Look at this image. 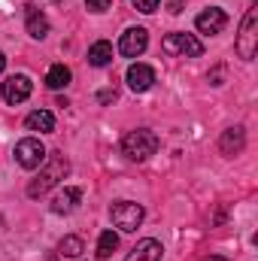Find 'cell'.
Masks as SVG:
<instances>
[{
    "label": "cell",
    "instance_id": "cell-8",
    "mask_svg": "<svg viewBox=\"0 0 258 261\" xmlns=\"http://www.w3.org/2000/svg\"><path fill=\"white\" fill-rule=\"evenodd\" d=\"M146 46H149V31H146V28H128V31L122 34V40H119V52H122L125 58L143 55Z\"/></svg>",
    "mask_w": 258,
    "mask_h": 261
},
{
    "label": "cell",
    "instance_id": "cell-1",
    "mask_svg": "<svg viewBox=\"0 0 258 261\" xmlns=\"http://www.w3.org/2000/svg\"><path fill=\"white\" fill-rule=\"evenodd\" d=\"M70 173V161L64 158V152H49L46 161L40 164V173L28 182V197H43L49 189H55L61 179Z\"/></svg>",
    "mask_w": 258,
    "mask_h": 261
},
{
    "label": "cell",
    "instance_id": "cell-19",
    "mask_svg": "<svg viewBox=\"0 0 258 261\" xmlns=\"http://www.w3.org/2000/svg\"><path fill=\"white\" fill-rule=\"evenodd\" d=\"M58 252H61L64 258H79V255L85 252V243H82L79 237H73V234H70V237H64V240L58 243Z\"/></svg>",
    "mask_w": 258,
    "mask_h": 261
},
{
    "label": "cell",
    "instance_id": "cell-27",
    "mask_svg": "<svg viewBox=\"0 0 258 261\" xmlns=\"http://www.w3.org/2000/svg\"><path fill=\"white\" fill-rule=\"evenodd\" d=\"M55 3H61V0H55Z\"/></svg>",
    "mask_w": 258,
    "mask_h": 261
},
{
    "label": "cell",
    "instance_id": "cell-17",
    "mask_svg": "<svg viewBox=\"0 0 258 261\" xmlns=\"http://www.w3.org/2000/svg\"><path fill=\"white\" fill-rule=\"evenodd\" d=\"M70 79H73V73H70V67H64V64H52L49 67V73H46V85H49L52 91H58V88L70 85Z\"/></svg>",
    "mask_w": 258,
    "mask_h": 261
},
{
    "label": "cell",
    "instance_id": "cell-21",
    "mask_svg": "<svg viewBox=\"0 0 258 261\" xmlns=\"http://www.w3.org/2000/svg\"><path fill=\"white\" fill-rule=\"evenodd\" d=\"M131 3H134V6H137L140 12H155L161 0H131Z\"/></svg>",
    "mask_w": 258,
    "mask_h": 261
},
{
    "label": "cell",
    "instance_id": "cell-3",
    "mask_svg": "<svg viewBox=\"0 0 258 261\" xmlns=\"http://www.w3.org/2000/svg\"><path fill=\"white\" fill-rule=\"evenodd\" d=\"M258 49V9L252 6L246 15H243V24H240V37H237V55L243 61H252Z\"/></svg>",
    "mask_w": 258,
    "mask_h": 261
},
{
    "label": "cell",
    "instance_id": "cell-4",
    "mask_svg": "<svg viewBox=\"0 0 258 261\" xmlns=\"http://www.w3.org/2000/svg\"><path fill=\"white\" fill-rule=\"evenodd\" d=\"M161 49H164L167 55H183V58H197V55H203V43H200L194 34H186V31L167 34V37L161 40Z\"/></svg>",
    "mask_w": 258,
    "mask_h": 261
},
{
    "label": "cell",
    "instance_id": "cell-25",
    "mask_svg": "<svg viewBox=\"0 0 258 261\" xmlns=\"http://www.w3.org/2000/svg\"><path fill=\"white\" fill-rule=\"evenodd\" d=\"M3 67H6V58H3V52H0V73H3Z\"/></svg>",
    "mask_w": 258,
    "mask_h": 261
},
{
    "label": "cell",
    "instance_id": "cell-13",
    "mask_svg": "<svg viewBox=\"0 0 258 261\" xmlns=\"http://www.w3.org/2000/svg\"><path fill=\"white\" fill-rule=\"evenodd\" d=\"M125 261H161V243L152 240V237H146V240H140L131 249V255Z\"/></svg>",
    "mask_w": 258,
    "mask_h": 261
},
{
    "label": "cell",
    "instance_id": "cell-24",
    "mask_svg": "<svg viewBox=\"0 0 258 261\" xmlns=\"http://www.w3.org/2000/svg\"><path fill=\"white\" fill-rule=\"evenodd\" d=\"M219 79H222V67H216V70L210 73V82H213V85H219Z\"/></svg>",
    "mask_w": 258,
    "mask_h": 261
},
{
    "label": "cell",
    "instance_id": "cell-15",
    "mask_svg": "<svg viewBox=\"0 0 258 261\" xmlns=\"http://www.w3.org/2000/svg\"><path fill=\"white\" fill-rule=\"evenodd\" d=\"M28 34H31L34 40H43V37L49 34V18H46L40 9H34V6H28Z\"/></svg>",
    "mask_w": 258,
    "mask_h": 261
},
{
    "label": "cell",
    "instance_id": "cell-6",
    "mask_svg": "<svg viewBox=\"0 0 258 261\" xmlns=\"http://www.w3.org/2000/svg\"><path fill=\"white\" fill-rule=\"evenodd\" d=\"M46 146L37 140V137H24V140H18L15 143V161L24 167V170H37L43 161H46Z\"/></svg>",
    "mask_w": 258,
    "mask_h": 261
},
{
    "label": "cell",
    "instance_id": "cell-20",
    "mask_svg": "<svg viewBox=\"0 0 258 261\" xmlns=\"http://www.w3.org/2000/svg\"><path fill=\"white\" fill-rule=\"evenodd\" d=\"M85 6H88L91 12H107V9L113 6V0H85Z\"/></svg>",
    "mask_w": 258,
    "mask_h": 261
},
{
    "label": "cell",
    "instance_id": "cell-11",
    "mask_svg": "<svg viewBox=\"0 0 258 261\" xmlns=\"http://www.w3.org/2000/svg\"><path fill=\"white\" fill-rule=\"evenodd\" d=\"M79 200H82V189L64 186L58 195L52 197V213H55V216H67V213H73V210L79 206Z\"/></svg>",
    "mask_w": 258,
    "mask_h": 261
},
{
    "label": "cell",
    "instance_id": "cell-5",
    "mask_svg": "<svg viewBox=\"0 0 258 261\" xmlns=\"http://www.w3.org/2000/svg\"><path fill=\"white\" fill-rule=\"evenodd\" d=\"M143 206L140 203H134V200H119V203H113L110 206V219H113V225L119 228V231H137L140 228V222H143Z\"/></svg>",
    "mask_w": 258,
    "mask_h": 261
},
{
    "label": "cell",
    "instance_id": "cell-14",
    "mask_svg": "<svg viewBox=\"0 0 258 261\" xmlns=\"http://www.w3.org/2000/svg\"><path fill=\"white\" fill-rule=\"evenodd\" d=\"M24 128L40 130V134H52V130H55V116H52L49 110H34V113L24 119Z\"/></svg>",
    "mask_w": 258,
    "mask_h": 261
},
{
    "label": "cell",
    "instance_id": "cell-16",
    "mask_svg": "<svg viewBox=\"0 0 258 261\" xmlns=\"http://www.w3.org/2000/svg\"><path fill=\"white\" fill-rule=\"evenodd\" d=\"M113 61V46L107 40H97L91 49H88V64L91 67H107Z\"/></svg>",
    "mask_w": 258,
    "mask_h": 261
},
{
    "label": "cell",
    "instance_id": "cell-26",
    "mask_svg": "<svg viewBox=\"0 0 258 261\" xmlns=\"http://www.w3.org/2000/svg\"><path fill=\"white\" fill-rule=\"evenodd\" d=\"M207 261H225V258H219V255H213V258H207Z\"/></svg>",
    "mask_w": 258,
    "mask_h": 261
},
{
    "label": "cell",
    "instance_id": "cell-9",
    "mask_svg": "<svg viewBox=\"0 0 258 261\" xmlns=\"http://www.w3.org/2000/svg\"><path fill=\"white\" fill-rule=\"evenodd\" d=\"M225 24H228V15H225V9H219V6L203 9V12L194 18V28H197L200 34H219Z\"/></svg>",
    "mask_w": 258,
    "mask_h": 261
},
{
    "label": "cell",
    "instance_id": "cell-23",
    "mask_svg": "<svg viewBox=\"0 0 258 261\" xmlns=\"http://www.w3.org/2000/svg\"><path fill=\"white\" fill-rule=\"evenodd\" d=\"M167 9H170L173 15H179V12H183V0H170V3H167Z\"/></svg>",
    "mask_w": 258,
    "mask_h": 261
},
{
    "label": "cell",
    "instance_id": "cell-18",
    "mask_svg": "<svg viewBox=\"0 0 258 261\" xmlns=\"http://www.w3.org/2000/svg\"><path fill=\"white\" fill-rule=\"evenodd\" d=\"M116 249H119V234L116 231H104L100 240H97V258H110Z\"/></svg>",
    "mask_w": 258,
    "mask_h": 261
},
{
    "label": "cell",
    "instance_id": "cell-10",
    "mask_svg": "<svg viewBox=\"0 0 258 261\" xmlns=\"http://www.w3.org/2000/svg\"><path fill=\"white\" fill-rule=\"evenodd\" d=\"M125 79H128L131 91H137V94H140V91H149V88L155 85V70H152L149 64H131Z\"/></svg>",
    "mask_w": 258,
    "mask_h": 261
},
{
    "label": "cell",
    "instance_id": "cell-22",
    "mask_svg": "<svg viewBox=\"0 0 258 261\" xmlns=\"http://www.w3.org/2000/svg\"><path fill=\"white\" fill-rule=\"evenodd\" d=\"M116 97H119L116 88H104V91H97V100H100V103H113Z\"/></svg>",
    "mask_w": 258,
    "mask_h": 261
},
{
    "label": "cell",
    "instance_id": "cell-2",
    "mask_svg": "<svg viewBox=\"0 0 258 261\" xmlns=\"http://www.w3.org/2000/svg\"><path fill=\"white\" fill-rule=\"evenodd\" d=\"M122 152L128 155L131 161H146L158 152V134L149 128H137V130H128L122 137Z\"/></svg>",
    "mask_w": 258,
    "mask_h": 261
},
{
    "label": "cell",
    "instance_id": "cell-7",
    "mask_svg": "<svg viewBox=\"0 0 258 261\" xmlns=\"http://www.w3.org/2000/svg\"><path fill=\"white\" fill-rule=\"evenodd\" d=\"M31 91H34V82L24 76V73H15V76H9L3 85H0V94H3V100L6 103H21V100H28L31 97Z\"/></svg>",
    "mask_w": 258,
    "mask_h": 261
},
{
    "label": "cell",
    "instance_id": "cell-12",
    "mask_svg": "<svg viewBox=\"0 0 258 261\" xmlns=\"http://www.w3.org/2000/svg\"><path fill=\"white\" fill-rule=\"evenodd\" d=\"M243 146H246V130L240 128V125H237V128H228L219 137V152L228 155V158H231V155H240Z\"/></svg>",
    "mask_w": 258,
    "mask_h": 261
}]
</instances>
